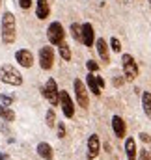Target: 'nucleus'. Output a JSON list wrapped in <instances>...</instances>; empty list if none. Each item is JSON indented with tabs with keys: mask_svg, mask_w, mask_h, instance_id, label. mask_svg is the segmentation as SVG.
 <instances>
[{
	"mask_svg": "<svg viewBox=\"0 0 151 160\" xmlns=\"http://www.w3.org/2000/svg\"><path fill=\"white\" fill-rule=\"evenodd\" d=\"M64 136H65V125L58 123V138H64Z\"/></svg>",
	"mask_w": 151,
	"mask_h": 160,
	"instance_id": "nucleus-26",
	"label": "nucleus"
},
{
	"mask_svg": "<svg viewBox=\"0 0 151 160\" xmlns=\"http://www.w3.org/2000/svg\"><path fill=\"white\" fill-rule=\"evenodd\" d=\"M39 65L45 71H49L54 65V50H52V47H41V50H39Z\"/></svg>",
	"mask_w": 151,
	"mask_h": 160,
	"instance_id": "nucleus-6",
	"label": "nucleus"
},
{
	"mask_svg": "<svg viewBox=\"0 0 151 160\" xmlns=\"http://www.w3.org/2000/svg\"><path fill=\"white\" fill-rule=\"evenodd\" d=\"M73 86H75V95H76V101H78V106L88 108L90 101H88V91H86V88H84V82L76 78L75 82H73Z\"/></svg>",
	"mask_w": 151,
	"mask_h": 160,
	"instance_id": "nucleus-8",
	"label": "nucleus"
},
{
	"mask_svg": "<svg viewBox=\"0 0 151 160\" xmlns=\"http://www.w3.org/2000/svg\"><path fill=\"white\" fill-rule=\"evenodd\" d=\"M86 84H88V88H90V91H91L93 95H101V88H99V84H97L93 73H90V75L86 77Z\"/></svg>",
	"mask_w": 151,
	"mask_h": 160,
	"instance_id": "nucleus-17",
	"label": "nucleus"
},
{
	"mask_svg": "<svg viewBox=\"0 0 151 160\" xmlns=\"http://www.w3.org/2000/svg\"><path fill=\"white\" fill-rule=\"evenodd\" d=\"M112 128H114V134H116V138H119V140H123V138H125L127 125H125L123 118H119V116H114V118H112Z\"/></svg>",
	"mask_w": 151,
	"mask_h": 160,
	"instance_id": "nucleus-12",
	"label": "nucleus"
},
{
	"mask_svg": "<svg viewBox=\"0 0 151 160\" xmlns=\"http://www.w3.org/2000/svg\"><path fill=\"white\" fill-rule=\"evenodd\" d=\"M0 80L4 84H9V86H21L23 84V75L11 65H2L0 67Z\"/></svg>",
	"mask_w": 151,
	"mask_h": 160,
	"instance_id": "nucleus-2",
	"label": "nucleus"
},
{
	"mask_svg": "<svg viewBox=\"0 0 151 160\" xmlns=\"http://www.w3.org/2000/svg\"><path fill=\"white\" fill-rule=\"evenodd\" d=\"M95 80H97V84H99V88L103 89V88H105V80L101 78V77H95Z\"/></svg>",
	"mask_w": 151,
	"mask_h": 160,
	"instance_id": "nucleus-30",
	"label": "nucleus"
},
{
	"mask_svg": "<svg viewBox=\"0 0 151 160\" xmlns=\"http://www.w3.org/2000/svg\"><path fill=\"white\" fill-rule=\"evenodd\" d=\"M45 119H47V125H49L50 128H52V127L56 125V114H54V110H52V108H50V110L47 112V118H45Z\"/></svg>",
	"mask_w": 151,
	"mask_h": 160,
	"instance_id": "nucleus-22",
	"label": "nucleus"
},
{
	"mask_svg": "<svg viewBox=\"0 0 151 160\" xmlns=\"http://www.w3.org/2000/svg\"><path fill=\"white\" fill-rule=\"evenodd\" d=\"M60 106H62V112L65 118L71 119L75 116V106H73V101H71L67 91H60Z\"/></svg>",
	"mask_w": 151,
	"mask_h": 160,
	"instance_id": "nucleus-7",
	"label": "nucleus"
},
{
	"mask_svg": "<svg viewBox=\"0 0 151 160\" xmlns=\"http://www.w3.org/2000/svg\"><path fill=\"white\" fill-rule=\"evenodd\" d=\"M43 97H45L52 106H56V104L60 102V89H58L56 80L54 78H49L47 84L43 86Z\"/></svg>",
	"mask_w": 151,
	"mask_h": 160,
	"instance_id": "nucleus-4",
	"label": "nucleus"
},
{
	"mask_svg": "<svg viewBox=\"0 0 151 160\" xmlns=\"http://www.w3.org/2000/svg\"><path fill=\"white\" fill-rule=\"evenodd\" d=\"M47 38H49V43H50V45H60V43H64L65 32H64L62 22H58V21L50 22L49 28H47Z\"/></svg>",
	"mask_w": 151,
	"mask_h": 160,
	"instance_id": "nucleus-3",
	"label": "nucleus"
},
{
	"mask_svg": "<svg viewBox=\"0 0 151 160\" xmlns=\"http://www.w3.org/2000/svg\"><path fill=\"white\" fill-rule=\"evenodd\" d=\"M19 6H21L23 9H28V8L32 6V0H19Z\"/></svg>",
	"mask_w": 151,
	"mask_h": 160,
	"instance_id": "nucleus-27",
	"label": "nucleus"
},
{
	"mask_svg": "<svg viewBox=\"0 0 151 160\" xmlns=\"http://www.w3.org/2000/svg\"><path fill=\"white\" fill-rule=\"evenodd\" d=\"M86 65H88V69H90V71H91V73H93V71H97V69H99V63H97V62H93V60H90V62H88V63H86Z\"/></svg>",
	"mask_w": 151,
	"mask_h": 160,
	"instance_id": "nucleus-25",
	"label": "nucleus"
},
{
	"mask_svg": "<svg viewBox=\"0 0 151 160\" xmlns=\"http://www.w3.org/2000/svg\"><path fill=\"white\" fill-rule=\"evenodd\" d=\"M149 6H151V0H149Z\"/></svg>",
	"mask_w": 151,
	"mask_h": 160,
	"instance_id": "nucleus-32",
	"label": "nucleus"
},
{
	"mask_svg": "<svg viewBox=\"0 0 151 160\" xmlns=\"http://www.w3.org/2000/svg\"><path fill=\"white\" fill-rule=\"evenodd\" d=\"M0 118H2L4 121H15V112H13L9 106L0 104Z\"/></svg>",
	"mask_w": 151,
	"mask_h": 160,
	"instance_id": "nucleus-19",
	"label": "nucleus"
},
{
	"mask_svg": "<svg viewBox=\"0 0 151 160\" xmlns=\"http://www.w3.org/2000/svg\"><path fill=\"white\" fill-rule=\"evenodd\" d=\"M15 60H17L19 65H23V67H32V63H34V56H32V52H30L28 48L17 50V52H15Z\"/></svg>",
	"mask_w": 151,
	"mask_h": 160,
	"instance_id": "nucleus-10",
	"label": "nucleus"
},
{
	"mask_svg": "<svg viewBox=\"0 0 151 160\" xmlns=\"http://www.w3.org/2000/svg\"><path fill=\"white\" fill-rule=\"evenodd\" d=\"M71 36L76 41H82V24H76V22L71 24Z\"/></svg>",
	"mask_w": 151,
	"mask_h": 160,
	"instance_id": "nucleus-20",
	"label": "nucleus"
},
{
	"mask_svg": "<svg viewBox=\"0 0 151 160\" xmlns=\"http://www.w3.org/2000/svg\"><path fill=\"white\" fill-rule=\"evenodd\" d=\"M0 2H2V0H0Z\"/></svg>",
	"mask_w": 151,
	"mask_h": 160,
	"instance_id": "nucleus-33",
	"label": "nucleus"
},
{
	"mask_svg": "<svg viewBox=\"0 0 151 160\" xmlns=\"http://www.w3.org/2000/svg\"><path fill=\"white\" fill-rule=\"evenodd\" d=\"M0 104H4V106H11L13 104V97L11 95H0Z\"/></svg>",
	"mask_w": 151,
	"mask_h": 160,
	"instance_id": "nucleus-23",
	"label": "nucleus"
},
{
	"mask_svg": "<svg viewBox=\"0 0 151 160\" xmlns=\"http://www.w3.org/2000/svg\"><path fill=\"white\" fill-rule=\"evenodd\" d=\"M110 48H112L114 52H119V50H121V43H119L117 38H112V39H110Z\"/></svg>",
	"mask_w": 151,
	"mask_h": 160,
	"instance_id": "nucleus-24",
	"label": "nucleus"
},
{
	"mask_svg": "<svg viewBox=\"0 0 151 160\" xmlns=\"http://www.w3.org/2000/svg\"><path fill=\"white\" fill-rule=\"evenodd\" d=\"M121 65H123L125 80H134L136 77H138V65H136V62H134V58H133L131 54H123Z\"/></svg>",
	"mask_w": 151,
	"mask_h": 160,
	"instance_id": "nucleus-5",
	"label": "nucleus"
},
{
	"mask_svg": "<svg viewBox=\"0 0 151 160\" xmlns=\"http://www.w3.org/2000/svg\"><path fill=\"white\" fill-rule=\"evenodd\" d=\"M140 160H149V151H140Z\"/></svg>",
	"mask_w": 151,
	"mask_h": 160,
	"instance_id": "nucleus-29",
	"label": "nucleus"
},
{
	"mask_svg": "<svg viewBox=\"0 0 151 160\" xmlns=\"http://www.w3.org/2000/svg\"><path fill=\"white\" fill-rule=\"evenodd\" d=\"M0 160H8V155H4V153H0Z\"/></svg>",
	"mask_w": 151,
	"mask_h": 160,
	"instance_id": "nucleus-31",
	"label": "nucleus"
},
{
	"mask_svg": "<svg viewBox=\"0 0 151 160\" xmlns=\"http://www.w3.org/2000/svg\"><path fill=\"white\" fill-rule=\"evenodd\" d=\"M95 48H97L99 58H101L103 62H110V56H108V45H107V41L103 39V38L95 39Z\"/></svg>",
	"mask_w": 151,
	"mask_h": 160,
	"instance_id": "nucleus-14",
	"label": "nucleus"
},
{
	"mask_svg": "<svg viewBox=\"0 0 151 160\" xmlns=\"http://www.w3.org/2000/svg\"><path fill=\"white\" fill-rule=\"evenodd\" d=\"M38 155L41 157V158H45V160H52V158H54L52 147H50L47 142H41V143H38Z\"/></svg>",
	"mask_w": 151,
	"mask_h": 160,
	"instance_id": "nucleus-15",
	"label": "nucleus"
},
{
	"mask_svg": "<svg viewBox=\"0 0 151 160\" xmlns=\"http://www.w3.org/2000/svg\"><path fill=\"white\" fill-rule=\"evenodd\" d=\"M101 151V142H99V136L97 134H91L88 138V160H93Z\"/></svg>",
	"mask_w": 151,
	"mask_h": 160,
	"instance_id": "nucleus-9",
	"label": "nucleus"
},
{
	"mask_svg": "<svg viewBox=\"0 0 151 160\" xmlns=\"http://www.w3.org/2000/svg\"><path fill=\"white\" fill-rule=\"evenodd\" d=\"M58 47H60V56H62L65 62H69V60H71V50H69V47H67L65 43H60Z\"/></svg>",
	"mask_w": 151,
	"mask_h": 160,
	"instance_id": "nucleus-21",
	"label": "nucleus"
},
{
	"mask_svg": "<svg viewBox=\"0 0 151 160\" xmlns=\"http://www.w3.org/2000/svg\"><path fill=\"white\" fill-rule=\"evenodd\" d=\"M140 140H142V142H144V143H149V142H151L149 134H146V132H142V134H140Z\"/></svg>",
	"mask_w": 151,
	"mask_h": 160,
	"instance_id": "nucleus-28",
	"label": "nucleus"
},
{
	"mask_svg": "<svg viewBox=\"0 0 151 160\" xmlns=\"http://www.w3.org/2000/svg\"><path fill=\"white\" fill-rule=\"evenodd\" d=\"M17 38V24H15V15L11 11H6L2 15V41L6 45H11Z\"/></svg>",
	"mask_w": 151,
	"mask_h": 160,
	"instance_id": "nucleus-1",
	"label": "nucleus"
},
{
	"mask_svg": "<svg viewBox=\"0 0 151 160\" xmlns=\"http://www.w3.org/2000/svg\"><path fill=\"white\" fill-rule=\"evenodd\" d=\"M125 153H127V158L129 160H136V143L133 138L125 140Z\"/></svg>",
	"mask_w": 151,
	"mask_h": 160,
	"instance_id": "nucleus-16",
	"label": "nucleus"
},
{
	"mask_svg": "<svg viewBox=\"0 0 151 160\" xmlns=\"http://www.w3.org/2000/svg\"><path fill=\"white\" fill-rule=\"evenodd\" d=\"M142 108H144V114L151 118V93L149 91H144L142 95Z\"/></svg>",
	"mask_w": 151,
	"mask_h": 160,
	"instance_id": "nucleus-18",
	"label": "nucleus"
},
{
	"mask_svg": "<svg viewBox=\"0 0 151 160\" xmlns=\"http://www.w3.org/2000/svg\"><path fill=\"white\" fill-rule=\"evenodd\" d=\"M82 43L86 47H93V43H95V32H93V26L90 22L82 24Z\"/></svg>",
	"mask_w": 151,
	"mask_h": 160,
	"instance_id": "nucleus-11",
	"label": "nucleus"
},
{
	"mask_svg": "<svg viewBox=\"0 0 151 160\" xmlns=\"http://www.w3.org/2000/svg\"><path fill=\"white\" fill-rule=\"evenodd\" d=\"M50 15V6H49V2L47 0H38L36 2V17L38 19H47Z\"/></svg>",
	"mask_w": 151,
	"mask_h": 160,
	"instance_id": "nucleus-13",
	"label": "nucleus"
}]
</instances>
